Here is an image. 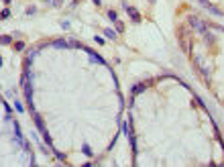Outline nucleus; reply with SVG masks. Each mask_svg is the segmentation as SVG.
Returning <instances> with one entry per match:
<instances>
[{"label":"nucleus","instance_id":"412c9836","mask_svg":"<svg viewBox=\"0 0 224 167\" xmlns=\"http://www.w3.org/2000/svg\"><path fill=\"white\" fill-rule=\"evenodd\" d=\"M2 19H4V20L10 19V10H8V8H2Z\"/></svg>","mask_w":224,"mask_h":167},{"label":"nucleus","instance_id":"5701e85b","mask_svg":"<svg viewBox=\"0 0 224 167\" xmlns=\"http://www.w3.org/2000/svg\"><path fill=\"white\" fill-rule=\"evenodd\" d=\"M61 27H63L65 31H69V27H71V25H69V20H63V23H61Z\"/></svg>","mask_w":224,"mask_h":167},{"label":"nucleus","instance_id":"f257e3e1","mask_svg":"<svg viewBox=\"0 0 224 167\" xmlns=\"http://www.w3.org/2000/svg\"><path fill=\"white\" fill-rule=\"evenodd\" d=\"M185 33H187V29H185V27H179V29H177V39H179L181 49H183L185 53H192L194 45H192V39H187V37H185Z\"/></svg>","mask_w":224,"mask_h":167},{"label":"nucleus","instance_id":"20e7f679","mask_svg":"<svg viewBox=\"0 0 224 167\" xmlns=\"http://www.w3.org/2000/svg\"><path fill=\"white\" fill-rule=\"evenodd\" d=\"M33 114V120H35V126H37V131H39L41 135L43 133H47V126H45V122H43V118H41V114L35 110V112H31Z\"/></svg>","mask_w":224,"mask_h":167},{"label":"nucleus","instance_id":"2eb2a0df","mask_svg":"<svg viewBox=\"0 0 224 167\" xmlns=\"http://www.w3.org/2000/svg\"><path fill=\"white\" fill-rule=\"evenodd\" d=\"M114 25H116V31H118V35H120V33H124V23H122V20H116Z\"/></svg>","mask_w":224,"mask_h":167},{"label":"nucleus","instance_id":"a211bd4d","mask_svg":"<svg viewBox=\"0 0 224 167\" xmlns=\"http://www.w3.org/2000/svg\"><path fill=\"white\" fill-rule=\"evenodd\" d=\"M35 12H37V8H35V6H29V8L24 10V15H27V16H33Z\"/></svg>","mask_w":224,"mask_h":167},{"label":"nucleus","instance_id":"6ab92c4d","mask_svg":"<svg viewBox=\"0 0 224 167\" xmlns=\"http://www.w3.org/2000/svg\"><path fill=\"white\" fill-rule=\"evenodd\" d=\"M53 151H55V149H53ZM55 157H57V159H59V161H61V163H65V155H63V153L55 151Z\"/></svg>","mask_w":224,"mask_h":167},{"label":"nucleus","instance_id":"a878e982","mask_svg":"<svg viewBox=\"0 0 224 167\" xmlns=\"http://www.w3.org/2000/svg\"><path fill=\"white\" fill-rule=\"evenodd\" d=\"M2 2H4V4H10V2H12V0H2Z\"/></svg>","mask_w":224,"mask_h":167},{"label":"nucleus","instance_id":"b1692460","mask_svg":"<svg viewBox=\"0 0 224 167\" xmlns=\"http://www.w3.org/2000/svg\"><path fill=\"white\" fill-rule=\"evenodd\" d=\"M200 4H202V6H206V8H210V6H212V4L208 2V0H200Z\"/></svg>","mask_w":224,"mask_h":167},{"label":"nucleus","instance_id":"393cba45","mask_svg":"<svg viewBox=\"0 0 224 167\" xmlns=\"http://www.w3.org/2000/svg\"><path fill=\"white\" fill-rule=\"evenodd\" d=\"M92 2H94L96 6H102V0H92Z\"/></svg>","mask_w":224,"mask_h":167},{"label":"nucleus","instance_id":"f3484780","mask_svg":"<svg viewBox=\"0 0 224 167\" xmlns=\"http://www.w3.org/2000/svg\"><path fill=\"white\" fill-rule=\"evenodd\" d=\"M210 12H212V15H216V16H222V10H218V8H216V6H210Z\"/></svg>","mask_w":224,"mask_h":167},{"label":"nucleus","instance_id":"4be33fe9","mask_svg":"<svg viewBox=\"0 0 224 167\" xmlns=\"http://www.w3.org/2000/svg\"><path fill=\"white\" fill-rule=\"evenodd\" d=\"M94 41H96L98 45H104V43H106V41H104V37H100V35H98V37H94Z\"/></svg>","mask_w":224,"mask_h":167},{"label":"nucleus","instance_id":"1a4fd4ad","mask_svg":"<svg viewBox=\"0 0 224 167\" xmlns=\"http://www.w3.org/2000/svg\"><path fill=\"white\" fill-rule=\"evenodd\" d=\"M104 37H106V39H110V41H116L118 39V31H114V29H104Z\"/></svg>","mask_w":224,"mask_h":167},{"label":"nucleus","instance_id":"7ed1b4c3","mask_svg":"<svg viewBox=\"0 0 224 167\" xmlns=\"http://www.w3.org/2000/svg\"><path fill=\"white\" fill-rule=\"evenodd\" d=\"M151 84H153L151 79H147V82H141V84H135V86L131 88V94H132V96H139V94H143L147 88H149V86H151Z\"/></svg>","mask_w":224,"mask_h":167},{"label":"nucleus","instance_id":"6e6552de","mask_svg":"<svg viewBox=\"0 0 224 167\" xmlns=\"http://www.w3.org/2000/svg\"><path fill=\"white\" fill-rule=\"evenodd\" d=\"M202 37H204V43H206V45H208V47H212V45H214V43H216V37H214V35H212V33H210V29H208V31H206V33H204V35H202Z\"/></svg>","mask_w":224,"mask_h":167},{"label":"nucleus","instance_id":"39448f33","mask_svg":"<svg viewBox=\"0 0 224 167\" xmlns=\"http://www.w3.org/2000/svg\"><path fill=\"white\" fill-rule=\"evenodd\" d=\"M122 6H124V10L128 12V16H131L132 23H141V12H139L135 6H128V4H122Z\"/></svg>","mask_w":224,"mask_h":167},{"label":"nucleus","instance_id":"aec40b11","mask_svg":"<svg viewBox=\"0 0 224 167\" xmlns=\"http://www.w3.org/2000/svg\"><path fill=\"white\" fill-rule=\"evenodd\" d=\"M15 108H16V112H24V106H23V104L19 102V100L15 102Z\"/></svg>","mask_w":224,"mask_h":167},{"label":"nucleus","instance_id":"dca6fc26","mask_svg":"<svg viewBox=\"0 0 224 167\" xmlns=\"http://www.w3.org/2000/svg\"><path fill=\"white\" fill-rule=\"evenodd\" d=\"M12 43V35H2V45Z\"/></svg>","mask_w":224,"mask_h":167},{"label":"nucleus","instance_id":"f03ea898","mask_svg":"<svg viewBox=\"0 0 224 167\" xmlns=\"http://www.w3.org/2000/svg\"><path fill=\"white\" fill-rule=\"evenodd\" d=\"M82 49H84V51H86V53H88V57H90V59H92L94 63H100V65H106V59H104V57H100V55H98V53H96V51H94V49H90V47H86V45H84Z\"/></svg>","mask_w":224,"mask_h":167},{"label":"nucleus","instance_id":"9d476101","mask_svg":"<svg viewBox=\"0 0 224 167\" xmlns=\"http://www.w3.org/2000/svg\"><path fill=\"white\" fill-rule=\"evenodd\" d=\"M106 16H108V20H110V23H116V20H118L116 10H106Z\"/></svg>","mask_w":224,"mask_h":167},{"label":"nucleus","instance_id":"9b49d317","mask_svg":"<svg viewBox=\"0 0 224 167\" xmlns=\"http://www.w3.org/2000/svg\"><path fill=\"white\" fill-rule=\"evenodd\" d=\"M20 147H23V151L27 153V155H31V153H33V151H31V143H29V141H23V145H20Z\"/></svg>","mask_w":224,"mask_h":167},{"label":"nucleus","instance_id":"ddd939ff","mask_svg":"<svg viewBox=\"0 0 224 167\" xmlns=\"http://www.w3.org/2000/svg\"><path fill=\"white\" fill-rule=\"evenodd\" d=\"M82 151H84V155L92 157V149H90V145H88V143H84V145H82Z\"/></svg>","mask_w":224,"mask_h":167},{"label":"nucleus","instance_id":"bb28decb","mask_svg":"<svg viewBox=\"0 0 224 167\" xmlns=\"http://www.w3.org/2000/svg\"><path fill=\"white\" fill-rule=\"evenodd\" d=\"M149 2H151V4H155V2H157V0H149Z\"/></svg>","mask_w":224,"mask_h":167},{"label":"nucleus","instance_id":"0eeeda50","mask_svg":"<svg viewBox=\"0 0 224 167\" xmlns=\"http://www.w3.org/2000/svg\"><path fill=\"white\" fill-rule=\"evenodd\" d=\"M51 47H55V49H67V47H69V41H65V39H55V41H51Z\"/></svg>","mask_w":224,"mask_h":167},{"label":"nucleus","instance_id":"4468645a","mask_svg":"<svg viewBox=\"0 0 224 167\" xmlns=\"http://www.w3.org/2000/svg\"><path fill=\"white\" fill-rule=\"evenodd\" d=\"M120 131L124 135H131V131H128V124H127V120H120Z\"/></svg>","mask_w":224,"mask_h":167},{"label":"nucleus","instance_id":"f8f14e48","mask_svg":"<svg viewBox=\"0 0 224 167\" xmlns=\"http://www.w3.org/2000/svg\"><path fill=\"white\" fill-rule=\"evenodd\" d=\"M15 49H16V51H24V49H27V43H24V41H16V43H15Z\"/></svg>","mask_w":224,"mask_h":167},{"label":"nucleus","instance_id":"423d86ee","mask_svg":"<svg viewBox=\"0 0 224 167\" xmlns=\"http://www.w3.org/2000/svg\"><path fill=\"white\" fill-rule=\"evenodd\" d=\"M12 128H15V141L19 143V145H23V131H20V124L16 122V120H12Z\"/></svg>","mask_w":224,"mask_h":167}]
</instances>
